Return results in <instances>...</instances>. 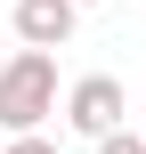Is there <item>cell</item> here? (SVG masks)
<instances>
[{"label": "cell", "instance_id": "obj_7", "mask_svg": "<svg viewBox=\"0 0 146 154\" xmlns=\"http://www.w3.org/2000/svg\"><path fill=\"white\" fill-rule=\"evenodd\" d=\"M138 130H146V114H138Z\"/></svg>", "mask_w": 146, "mask_h": 154}, {"label": "cell", "instance_id": "obj_3", "mask_svg": "<svg viewBox=\"0 0 146 154\" xmlns=\"http://www.w3.org/2000/svg\"><path fill=\"white\" fill-rule=\"evenodd\" d=\"M8 24H16V41H24V49H65V41H73V24H81V8H73V0H16V8H8Z\"/></svg>", "mask_w": 146, "mask_h": 154}, {"label": "cell", "instance_id": "obj_2", "mask_svg": "<svg viewBox=\"0 0 146 154\" xmlns=\"http://www.w3.org/2000/svg\"><path fill=\"white\" fill-rule=\"evenodd\" d=\"M122 114H130V97H122V81H114V73H81V81L65 89V122H73L81 138L122 130Z\"/></svg>", "mask_w": 146, "mask_h": 154}, {"label": "cell", "instance_id": "obj_4", "mask_svg": "<svg viewBox=\"0 0 146 154\" xmlns=\"http://www.w3.org/2000/svg\"><path fill=\"white\" fill-rule=\"evenodd\" d=\"M98 154H146V130H106Z\"/></svg>", "mask_w": 146, "mask_h": 154}, {"label": "cell", "instance_id": "obj_1", "mask_svg": "<svg viewBox=\"0 0 146 154\" xmlns=\"http://www.w3.org/2000/svg\"><path fill=\"white\" fill-rule=\"evenodd\" d=\"M49 114H57V57H49V49H16V57L0 65V130L24 138V130H41Z\"/></svg>", "mask_w": 146, "mask_h": 154}, {"label": "cell", "instance_id": "obj_5", "mask_svg": "<svg viewBox=\"0 0 146 154\" xmlns=\"http://www.w3.org/2000/svg\"><path fill=\"white\" fill-rule=\"evenodd\" d=\"M8 154H57V146H49L41 130H24V138H8Z\"/></svg>", "mask_w": 146, "mask_h": 154}, {"label": "cell", "instance_id": "obj_6", "mask_svg": "<svg viewBox=\"0 0 146 154\" xmlns=\"http://www.w3.org/2000/svg\"><path fill=\"white\" fill-rule=\"evenodd\" d=\"M73 8H98V0H73Z\"/></svg>", "mask_w": 146, "mask_h": 154}]
</instances>
